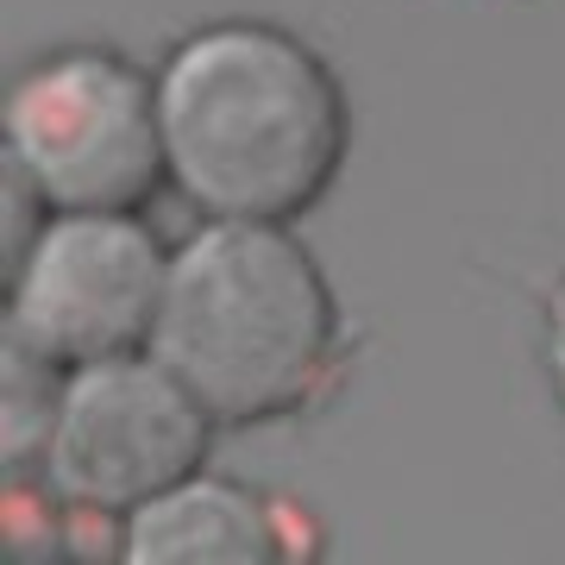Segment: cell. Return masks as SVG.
Listing matches in <instances>:
<instances>
[{
    "label": "cell",
    "instance_id": "cell-1",
    "mask_svg": "<svg viewBox=\"0 0 565 565\" xmlns=\"http://www.w3.org/2000/svg\"><path fill=\"white\" fill-rule=\"evenodd\" d=\"M170 189L202 221L296 226L352 151L340 70L277 20H207L158 63Z\"/></svg>",
    "mask_w": 565,
    "mask_h": 565
},
{
    "label": "cell",
    "instance_id": "cell-2",
    "mask_svg": "<svg viewBox=\"0 0 565 565\" xmlns=\"http://www.w3.org/2000/svg\"><path fill=\"white\" fill-rule=\"evenodd\" d=\"M151 352L221 427H264L333 390L345 315L296 226L202 221L170 245Z\"/></svg>",
    "mask_w": 565,
    "mask_h": 565
},
{
    "label": "cell",
    "instance_id": "cell-3",
    "mask_svg": "<svg viewBox=\"0 0 565 565\" xmlns=\"http://www.w3.org/2000/svg\"><path fill=\"white\" fill-rule=\"evenodd\" d=\"M0 163L51 214H145L170 189L158 70L114 44H57L32 57L0 95Z\"/></svg>",
    "mask_w": 565,
    "mask_h": 565
},
{
    "label": "cell",
    "instance_id": "cell-4",
    "mask_svg": "<svg viewBox=\"0 0 565 565\" xmlns=\"http://www.w3.org/2000/svg\"><path fill=\"white\" fill-rule=\"evenodd\" d=\"M214 434L221 422L151 345L114 352L57 377V403L39 446V484L82 522L120 527L139 503L202 471Z\"/></svg>",
    "mask_w": 565,
    "mask_h": 565
},
{
    "label": "cell",
    "instance_id": "cell-5",
    "mask_svg": "<svg viewBox=\"0 0 565 565\" xmlns=\"http://www.w3.org/2000/svg\"><path fill=\"white\" fill-rule=\"evenodd\" d=\"M170 277V245L145 214L126 207H70L44 214L39 233L7 264V340L51 371L114 359L151 345Z\"/></svg>",
    "mask_w": 565,
    "mask_h": 565
},
{
    "label": "cell",
    "instance_id": "cell-6",
    "mask_svg": "<svg viewBox=\"0 0 565 565\" xmlns=\"http://www.w3.org/2000/svg\"><path fill=\"white\" fill-rule=\"evenodd\" d=\"M289 541V509L207 465L120 522L126 565H277Z\"/></svg>",
    "mask_w": 565,
    "mask_h": 565
},
{
    "label": "cell",
    "instance_id": "cell-7",
    "mask_svg": "<svg viewBox=\"0 0 565 565\" xmlns=\"http://www.w3.org/2000/svg\"><path fill=\"white\" fill-rule=\"evenodd\" d=\"M553 359H559V384H565V282L553 296Z\"/></svg>",
    "mask_w": 565,
    "mask_h": 565
}]
</instances>
